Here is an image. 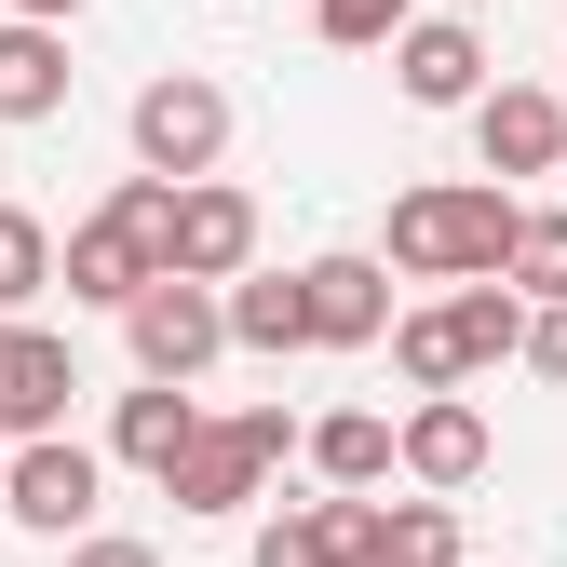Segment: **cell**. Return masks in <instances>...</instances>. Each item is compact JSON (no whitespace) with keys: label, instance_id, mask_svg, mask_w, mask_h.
Here are the masks:
<instances>
[{"label":"cell","instance_id":"obj_1","mask_svg":"<svg viewBox=\"0 0 567 567\" xmlns=\"http://www.w3.org/2000/svg\"><path fill=\"white\" fill-rule=\"evenodd\" d=\"M501 244H514V189H405L392 203V257L379 270H419V284H501Z\"/></svg>","mask_w":567,"mask_h":567},{"label":"cell","instance_id":"obj_2","mask_svg":"<svg viewBox=\"0 0 567 567\" xmlns=\"http://www.w3.org/2000/svg\"><path fill=\"white\" fill-rule=\"evenodd\" d=\"M284 446H298V433H284V405H244V419H203V433H189V460L163 473V501H176V514H244L257 486L284 473Z\"/></svg>","mask_w":567,"mask_h":567},{"label":"cell","instance_id":"obj_3","mask_svg":"<svg viewBox=\"0 0 567 567\" xmlns=\"http://www.w3.org/2000/svg\"><path fill=\"white\" fill-rule=\"evenodd\" d=\"M217 150H230V95L203 82V68H163V82L135 95V176L189 189V176H217Z\"/></svg>","mask_w":567,"mask_h":567},{"label":"cell","instance_id":"obj_4","mask_svg":"<svg viewBox=\"0 0 567 567\" xmlns=\"http://www.w3.org/2000/svg\"><path fill=\"white\" fill-rule=\"evenodd\" d=\"M122 338H135V379H203V365H217V351H230V324H217V284H135V298H122Z\"/></svg>","mask_w":567,"mask_h":567},{"label":"cell","instance_id":"obj_5","mask_svg":"<svg viewBox=\"0 0 567 567\" xmlns=\"http://www.w3.org/2000/svg\"><path fill=\"white\" fill-rule=\"evenodd\" d=\"M95 486H109V460H95L82 433H41V446L0 460V514L41 527V540H82V527H95Z\"/></svg>","mask_w":567,"mask_h":567},{"label":"cell","instance_id":"obj_6","mask_svg":"<svg viewBox=\"0 0 567 567\" xmlns=\"http://www.w3.org/2000/svg\"><path fill=\"white\" fill-rule=\"evenodd\" d=\"M163 270L176 284H244L257 270V203L230 176H189L176 189V230H163Z\"/></svg>","mask_w":567,"mask_h":567},{"label":"cell","instance_id":"obj_7","mask_svg":"<svg viewBox=\"0 0 567 567\" xmlns=\"http://www.w3.org/2000/svg\"><path fill=\"white\" fill-rule=\"evenodd\" d=\"M473 150H486V189L554 176V163H567V95H540V82H486V95H473Z\"/></svg>","mask_w":567,"mask_h":567},{"label":"cell","instance_id":"obj_8","mask_svg":"<svg viewBox=\"0 0 567 567\" xmlns=\"http://www.w3.org/2000/svg\"><path fill=\"white\" fill-rule=\"evenodd\" d=\"M68 392H82V351H68L54 324H0V433L14 446L68 433Z\"/></svg>","mask_w":567,"mask_h":567},{"label":"cell","instance_id":"obj_9","mask_svg":"<svg viewBox=\"0 0 567 567\" xmlns=\"http://www.w3.org/2000/svg\"><path fill=\"white\" fill-rule=\"evenodd\" d=\"M298 311H311V351H379L392 338V270L379 257H311Z\"/></svg>","mask_w":567,"mask_h":567},{"label":"cell","instance_id":"obj_10","mask_svg":"<svg viewBox=\"0 0 567 567\" xmlns=\"http://www.w3.org/2000/svg\"><path fill=\"white\" fill-rule=\"evenodd\" d=\"M379 554V501H284L257 527V567H365Z\"/></svg>","mask_w":567,"mask_h":567},{"label":"cell","instance_id":"obj_11","mask_svg":"<svg viewBox=\"0 0 567 567\" xmlns=\"http://www.w3.org/2000/svg\"><path fill=\"white\" fill-rule=\"evenodd\" d=\"M392 68H405L419 109H473V95H486V41H473L460 14H405V28H392Z\"/></svg>","mask_w":567,"mask_h":567},{"label":"cell","instance_id":"obj_12","mask_svg":"<svg viewBox=\"0 0 567 567\" xmlns=\"http://www.w3.org/2000/svg\"><path fill=\"white\" fill-rule=\"evenodd\" d=\"M392 460H405L419 486H473V473H486V405L419 392V405H405V433H392Z\"/></svg>","mask_w":567,"mask_h":567},{"label":"cell","instance_id":"obj_13","mask_svg":"<svg viewBox=\"0 0 567 567\" xmlns=\"http://www.w3.org/2000/svg\"><path fill=\"white\" fill-rule=\"evenodd\" d=\"M433 311H446L460 379H486V365H514V351H527V298H514V284H460V298H433Z\"/></svg>","mask_w":567,"mask_h":567},{"label":"cell","instance_id":"obj_14","mask_svg":"<svg viewBox=\"0 0 567 567\" xmlns=\"http://www.w3.org/2000/svg\"><path fill=\"white\" fill-rule=\"evenodd\" d=\"M189 433H203V405H189L176 379H150V392H122V419H109V460H135V473H176V460H189Z\"/></svg>","mask_w":567,"mask_h":567},{"label":"cell","instance_id":"obj_15","mask_svg":"<svg viewBox=\"0 0 567 567\" xmlns=\"http://www.w3.org/2000/svg\"><path fill=\"white\" fill-rule=\"evenodd\" d=\"M230 351H311V311H298V270H244L230 298H217Z\"/></svg>","mask_w":567,"mask_h":567},{"label":"cell","instance_id":"obj_16","mask_svg":"<svg viewBox=\"0 0 567 567\" xmlns=\"http://www.w3.org/2000/svg\"><path fill=\"white\" fill-rule=\"evenodd\" d=\"M68 109V41L54 28H0V122H54Z\"/></svg>","mask_w":567,"mask_h":567},{"label":"cell","instance_id":"obj_17","mask_svg":"<svg viewBox=\"0 0 567 567\" xmlns=\"http://www.w3.org/2000/svg\"><path fill=\"white\" fill-rule=\"evenodd\" d=\"M311 473L338 486V501H351V486H379V473H392V419H365V405L311 419Z\"/></svg>","mask_w":567,"mask_h":567},{"label":"cell","instance_id":"obj_18","mask_svg":"<svg viewBox=\"0 0 567 567\" xmlns=\"http://www.w3.org/2000/svg\"><path fill=\"white\" fill-rule=\"evenodd\" d=\"M501 284H514L527 311H554V298H567V203H554V217H527V203H514V244H501Z\"/></svg>","mask_w":567,"mask_h":567},{"label":"cell","instance_id":"obj_19","mask_svg":"<svg viewBox=\"0 0 567 567\" xmlns=\"http://www.w3.org/2000/svg\"><path fill=\"white\" fill-rule=\"evenodd\" d=\"M365 567H460V514H446V501L379 514V554H365Z\"/></svg>","mask_w":567,"mask_h":567},{"label":"cell","instance_id":"obj_20","mask_svg":"<svg viewBox=\"0 0 567 567\" xmlns=\"http://www.w3.org/2000/svg\"><path fill=\"white\" fill-rule=\"evenodd\" d=\"M41 284H54V230L28 217V203H0V324H14Z\"/></svg>","mask_w":567,"mask_h":567},{"label":"cell","instance_id":"obj_21","mask_svg":"<svg viewBox=\"0 0 567 567\" xmlns=\"http://www.w3.org/2000/svg\"><path fill=\"white\" fill-rule=\"evenodd\" d=\"M405 14H419V0H311V28H324L338 54H365V41H392Z\"/></svg>","mask_w":567,"mask_h":567},{"label":"cell","instance_id":"obj_22","mask_svg":"<svg viewBox=\"0 0 567 567\" xmlns=\"http://www.w3.org/2000/svg\"><path fill=\"white\" fill-rule=\"evenodd\" d=\"M68 567H163L150 540H122V527H82V540H68Z\"/></svg>","mask_w":567,"mask_h":567},{"label":"cell","instance_id":"obj_23","mask_svg":"<svg viewBox=\"0 0 567 567\" xmlns=\"http://www.w3.org/2000/svg\"><path fill=\"white\" fill-rule=\"evenodd\" d=\"M527 365H540V379H567V298H554V311H527Z\"/></svg>","mask_w":567,"mask_h":567},{"label":"cell","instance_id":"obj_24","mask_svg":"<svg viewBox=\"0 0 567 567\" xmlns=\"http://www.w3.org/2000/svg\"><path fill=\"white\" fill-rule=\"evenodd\" d=\"M54 14H82V0H14V28H54Z\"/></svg>","mask_w":567,"mask_h":567},{"label":"cell","instance_id":"obj_25","mask_svg":"<svg viewBox=\"0 0 567 567\" xmlns=\"http://www.w3.org/2000/svg\"><path fill=\"white\" fill-rule=\"evenodd\" d=\"M446 14H460V28H473V14H486V0H446Z\"/></svg>","mask_w":567,"mask_h":567}]
</instances>
